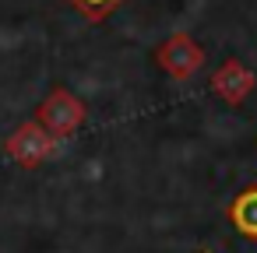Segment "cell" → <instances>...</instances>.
I'll use <instances>...</instances> for the list:
<instances>
[{
    "mask_svg": "<svg viewBox=\"0 0 257 253\" xmlns=\"http://www.w3.org/2000/svg\"><path fill=\"white\" fill-rule=\"evenodd\" d=\"M85 116H88L85 102H81L74 92H67V88H53V92L43 99V106L36 109V123H39L50 137H57V141L74 137V134L81 130Z\"/></svg>",
    "mask_w": 257,
    "mask_h": 253,
    "instance_id": "cell-1",
    "label": "cell"
},
{
    "mask_svg": "<svg viewBox=\"0 0 257 253\" xmlns=\"http://www.w3.org/2000/svg\"><path fill=\"white\" fill-rule=\"evenodd\" d=\"M57 137H50L36 120H29V123H22L8 141H4V151L18 162V165H25V169H39L43 162H50L53 155H57Z\"/></svg>",
    "mask_w": 257,
    "mask_h": 253,
    "instance_id": "cell-2",
    "label": "cell"
},
{
    "mask_svg": "<svg viewBox=\"0 0 257 253\" xmlns=\"http://www.w3.org/2000/svg\"><path fill=\"white\" fill-rule=\"evenodd\" d=\"M155 60H159V67H162L173 81H190V78L201 71V64H204V50L194 43L190 32H176V36H169V39L155 50Z\"/></svg>",
    "mask_w": 257,
    "mask_h": 253,
    "instance_id": "cell-3",
    "label": "cell"
},
{
    "mask_svg": "<svg viewBox=\"0 0 257 253\" xmlns=\"http://www.w3.org/2000/svg\"><path fill=\"white\" fill-rule=\"evenodd\" d=\"M257 85V74L243 64V60H225L215 74H211V92L225 102V106H243V99L253 92Z\"/></svg>",
    "mask_w": 257,
    "mask_h": 253,
    "instance_id": "cell-4",
    "label": "cell"
},
{
    "mask_svg": "<svg viewBox=\"0 0 257 253\" xmlns=\"http://www.w3.org/2000/svg\"><path fill=\"white\" fill-rule=\"evenodd\" d=\"M225 218L243 239L257 242V186L239 190V197H232V204L225 207Z\"/></svg>",
    "mask_w": 257,
    "mask_h": 253,
    "instance_id": "cell-5",
    "label": "cell"
},
{
    "mask_svg": "<svg viewBox=\"0 0 257 253\" xmlns=\"http://www.w3.org/2000/svg\"><path fill=\"white\" fill-rule=\"evenodd\" d=\"M67 4L74 11H81L88 22H106L120 4H127V0H67Z\"/></svg>",
    "mask_w": 257,
    "mask_h": 253,
    "instance_id": "cell-6",
    "label": "cell"
},
{
    "mask_svg": "<svg viewBox=\"0 0 257 253\" xmlns=\"http://www.w3.org/2000/svg\"><path fill=\"white\" fill-rule=\"evenodd\" d=\"M201 253H211V249H201Z\"/></svg>",
    "mask_w": 257,
    "mask_h": 253,
    "instance_id": "cell-7",
    "label": "cell"
}]
</instances>
